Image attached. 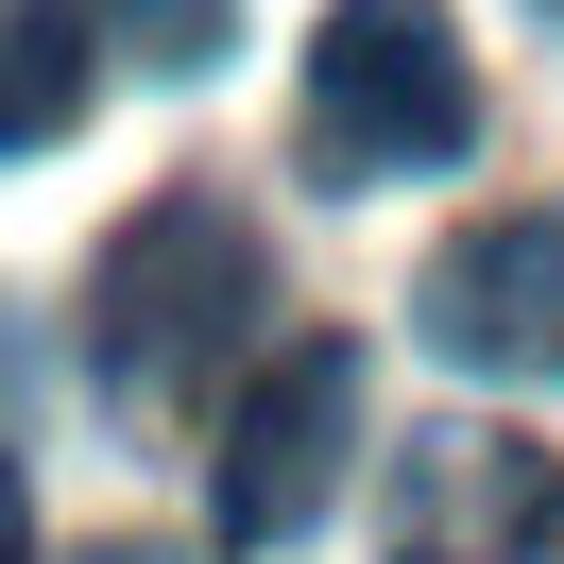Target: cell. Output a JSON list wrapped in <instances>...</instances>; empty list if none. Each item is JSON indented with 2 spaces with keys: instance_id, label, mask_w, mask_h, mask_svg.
<instances>
[{
  "instance_id": "cell-5",
  "label": "cell",
  "mask_w": 564,
  "mask_h": 564,
  "mask_svg": "<svg viewBox=\"0 0 564 564\" xmlns=\"http://www.w3.org/2000/svg\"><path fill=\"white\" fill-rule=\"evenodd\" d=\"M411 308L462 377H564V206H479L462 240H427Z\"/></svg>"
},
{
  "instance_id": "cell-2",
  "label": "cell",
  "mask_w": 564,
  "mask_h": 564,
  "mask_svg": "<svg viewBox=\"0 0 564 564\" xmlns=\"http://www.w3.org/2000/svg\"><path fill=\"white\" fill-rule=\"evenodd\" d=\"M479 154V69H462L445 0H325L308 35V172L325 188H393V172H462Z\"/></svg>"
},
{
  "instance_id": "cell-4",
  "label": "cell",
  "mask_w": 564,
  "mask_h": 564,
  "mask_svg": "<svg viewBox=\"0 0 564 564\" xmlns=\"http://www.w3.org/2000/svg\"><path fill=\"white\" fill-rule=\"evenodd\" d=\"M343 462H359V343L325 325V343H274L257 393L223 411V547H291L343 496Z\"/></svg>"
},
{
  "instance_id": "cell-10",
  "label": "cell",
  "mask_w": 564,
  "mask_h": 564,
  "mask_svg": "<svg viewBox=\"0 0 564 564\" xmlns=\"http://www.w3.org/2000/svg\"><path fill=\"white\" fill-rule=\"evenodd\" d=\"M547 18H564V0H547Z\"/></svg>"
},
{
  "instance_id": "cell-1",
  "label": "cell",
  "mask_w": 564,
  "mask_h": 564,
  "mask_svg": "<svg viewBox=\"0 0 564 564\" xmlns=\"http://www.w3.org/2000/svg\"><path fill=\"white\" fill-rule=\"evenodd\" d=\"M257 325V223L223 188H154L104 257H86V377L120 411H188L223 343Z\"/></svg>"
},
{
  "instance_id": "cell-8",
  "label": "cell",
  "mask_w": 564,
  "mask_h": 564,
  "mask_svg": "<svg viewBox=\"0 0 564 564\" xmlns=\"http://www.w3.org/2000/svg\"><path fill=\"white\" fill-rule=\"evenodd\" d=\"M0 564H35V479L0 462Z\"/></svg>"
},
{
  "instance_id": "cell-3",
  "label": "cell",
  "mask_w": 564,
  "mask_h": 564,
  "mask_svg": "<svg viewBox=\"0 0 564 564\" xmlns=\"http://www.w3.org/2000/svg\"><path fill=\"white\" fill-rule=\"evenodd\" d=\"M377 547L393 564H547L564 547V462L530 427H411L377 479Z\"/></svg>"
},
{
  "instance_id": "cell-9",
  "label": "cell",
  "mask_w": 564,
  "mask_h": 564,
  "mask_svg": "<svg viewBox=\"0 0 564 564\" xmlns=\"http://www.w3.org/2000/svg\"><path fill=\"white\" fill-rule=\"evenodd\" d=\"M86 564H154V547H86Z\"/></svg>"
},
{
  "instance_id": "cell-7",
  "label": "cell",
  "mask_w": 564,
  "mask_h": 564,
  "mask_svg": "<svg viewBox=\"0 0 564 564\" xmlns=\"http://www.w3.org/2000/svg\"><path fill=\"white\" fill-rule=\"evenodd\" d=\"M223 18H240V0H104V35L138 52L154 86H188V69H206V52H223Z\"/></svg>"
},
{
  "instance_id": "cell-6",
  "label": "cell",
  "mask_w": 564,
  "mask_h": 564,
  "mask_svg": "<svg viewBox=\"0 0 564 564\" xmlns=\"http://www.w3.org/2000/svg\"><path fill=\"white\" fill-rule=\"evenodd\" d=\"M86 120V0H0V154H52Z\"/></svg>"
}]
</instances>
